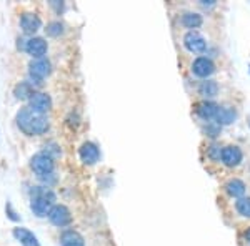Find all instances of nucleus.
<instances>
[{"instance_id": "nucleus-11", "label": "nucleus", "mask_w": 250, "mask_h": 246, "mask_svg": "<svg viewBox=\"0 0 250 246\" xmlns=\"http://www.w3.org/2000/svg\"><path fill=\"white\" fill-rule=\"evenodd\" d=\"M79 155H80V160L85 165H94L99 161L100 151H99V148H97V145H94L92 142H85L80 147Z\"/></svg>"}, {"instance_id": "nucleus-12", "label": "nucleus", "mask_w": 250, "mask_h": 246, "mask_svg": "<svg viewBox=\"0 0 250 246\" xmlns=\"http://www.w3.org/2000/svg\"><path fill=\"white\" fill-rule=\"evenodd\" d=\"M195 112H197V115H199L200 118L213 120V118H217V115H219L220 107L217 103H212V102H200L199 105H197Z\"/></svg>"}, {"instance_id": "nucleus-23", "label": "nucleus", "mask_w": 250, "mask_h": 246, "mask_svg": "<svg viewBox=\"0 0 250 246\" xmlns=\"http://www.w3.org/2000/svg\"><path fill=\"white\" fill-rule=\"evenodd\" d=\"M222 150H224V148H220L219 145H212V147L208 148V156H210L212 160L219 161L222 158Z\"/></svg>"}, {"instance_id": "nucleus-1", "label": "nucleus", "mask_w": 250, "mask_h": 246, "mask_svg": "<svg viewBox=\"0 0 250 246\" xmlns=\"http://www.w3.org/2000/svg\"><path fill=\"white\" fill-rule=\"evenodd\" d=\"M15 122H17V127L20 130L30 136L42 135V133H45L48 130V127H50L47 115L32 110L30 107H25V108H22V110H19L17 116H15Z\"/></svg>"}, {"instance_id": "nucleus-10", "label": "nucleus", "mask_w": 250, "mask_h": 246, "mask_svg": "<svg viewBox=\"0 0 250 246\" xmlns=\"http://www.w3.org/2000/svg\"><path fill=\"white\" fill-rule=\"evenodd\" d=\"M192 72L197 76H200V78H207V76H210L213 72H215V65H213V62L210 58L200 57V58H197L195 62H193Z\"/></svg>"}, {"instance_id": "nucleus-17", "label": "nucleus", "mask_w": 250, "mask_h": 246, "mask_svg": "<svg viewBox=\"0 0 250 246\" xmlns=\"http://www.w3.org/2000/svg\"><path fill=\"white\" fill-rule=\"evenodd\" d=\"M34 88H32V85L29 82H20L15 85L14 88V95L17 96L19 100H25V98H30L32 95H34Z\"/></svg>"}, {"instance_id": "nucleus-9", "label": "nucleus", "mask_w": 250, "mask_h": 246, "mask_svg": "<svg viewBox=\"0 0 250 246\" xmlns=\"http://www.w3.org/2000/svg\"><path fill=\"white\" fill-rule=\"evenodd\" d=\"M25 52L34 58H42L47 54V42L40 37H32L25 40Z\"/></svg>"}, {"instance_id": "nucleus-3", "label": "nucleus", "mask_w": 250, "mask_h": 246, "mask_svg": "<svg viewBox=\"0 0 250 246\" xmlns=\"http://www.w3.org/2000/svg\"><path fill=\"white\" fill-rule=\"evenodd\" d=\"M30 168L37 173L40 178H42V176H47V175H52V171H54V158H52L48 153L40 151L37 155L32 156Z\"/></svg>"}, {"instance_id": "nucleus-26", "label": "nucleus", "mask_w": 250, "mask_h": 246, "mask_svg": "<svg viewBox=\"0 0 250 246\" xmlns=\"http://www.w3.org/2000/svg\"><path fill=\"white\" fill-rule=\"evenodd\" d=\"M245 238H247V240H249V243H250V228L247 229V231H245Z\"/></svg>"}, {"instance_id": "nucleus-5", "label": "nucleus", "mask_w": 250, "mask_h": 246, "mask_svg": "<svg viewBox=\"0 0 250 246\" xmlns=\"http://www.w3.org/2000/svg\"><path fill=\"white\" fill-rule=\"evenodd\" d=\"M48 220H50L52 225L62 228L72 223V215L67 207H63V205H55V207L50 209V213H48Z\"/></svg>"}, {"instance_id": "nucleus-25", "label": "nucleus", "mask_w": 250, "mask_h": 246, "mask_svg": "<svg viewBox=\"0 0 250 246\" xmlns=\"http://www.w3.org/2000/svg\"><path fill=\"white\" fill-rule=\"evenodd\" d=\"M5 211H7V215H9V218H10L12 221H19L20 220V216H17V213L14 211V208H12L10 203L5 205Z\"/></svg>"}, {"instance_id": "nucleus-21", "label": "nucleus", "mask_w": 250, "mask_h": 246, "mask_svg": "<svg viewBox=\"0 0 250 246\" xmlns=\"http://www.w3.org/2000/svg\"><path fill=\"white\" fill-rule=\"evenodd\" d=\"M237 211L240 213L242 216L250 218V198H240L237 201Z\"/></svg>"}, {"instance_id": "nucleus-6", "label": "nucleus", "mask_w": 250, "mask_h": 246, "mask_svg": "<svg viewBox=\"0 0 250 246\" xmlns=\"http://www.w3.org/2000/svg\"><path fill=\"white\" fill-rule=\"evenodd\" d=\"M29 107L32 110L40 112V114H47L52 108V98L50 95L43 94V92H35L29 98Z\"/></svg>"}, {"instance_id": "nucleus-20", "label": "nucleus", "mask_w": 250, "mask_h": 246, "mask_svg": "<svg viewBox=\"0 0 250 246\" xmlns=\"http://www.w3.org/2000/svg\"><path fill=\"white\" fill-rule=\"evenodd\" d=\"M182 23L187 29H197V27L202 25V17L199 14H193V12H188L182 17Z\"/></svg>"}, {"instance_id": "nucleus-24", "label": "nucleus", "mask_w": 250, "mask_h": 246, "mask_svg": "<svg viewBox=\"0 0 250 246\" xmlns=\"http://www.w3.org/2000/svg\"><path fill=\"white\" fill-rule=\"evenodd\" d=\"M205 133H208V136H217L220 133V125L219 123H210L205 128Z\"/></svg>"}, {"instance_id": "nucleus-16", "label": "nucleus", "mask_w": 250, "mask_h": 246, "mask_svg": "<svg viewBox=\"0 0 250 246\" xmlns=\"http://www.w3.org/2000/svg\"><path fill=\"white\" fill-rule=\"evenodd\" d=\"M225 189L230 196H235V198H244L245 193V183L240 180H230L227 185H225Z\"/></svg>"}, {"instance_id": "nucleus-4", "label": "nucleus", "mask_w": 250, "mask_h": 246, "mask_svg": "<svg viewBox=\"0 0 250 246\" xmlns=\"http://www.w3.org/2000/svg\"><path fill=\"white\" fill-rule=\"evenodd\" d=\"M52 72V65L50 62L42 57V58H34L32 62L29 63V76L30 80H34L35 83H42V80L45 78V76L50 75Z\"/></svg>"}, {"instance_id": "nucleus-18", "label": "nucleus", "mask_w": 250, "mask_h": 246, "mask_svg": "<svg viewBox=\"0 0 250 246\" xmlns=\"http://www.w3.org/2000/svg\"><path fill=\"white\" fill-rule=\"evenodd\" d=\"M235 118H237V112L233 110V108L224 107V108H220V112H219V115H217L215 120L219 125H229V123H232Z\"/></svg>"}, {"instance_id": "nucleus-2", "label": "nucleus", "mask_w": 250, "mask_h": 246, "mask_svg": "<svg viewBox=\"0 0 250 246\" xmlns=\"http://www.w3.org/2000/svg\"><path fill=\"white\" fill-rule=\"evenodd\" d=\"M54 201H55V195H54V191H50L48 188L35 187L32 189L30 208H32V211H34V215L48 216L50 209L55 207Z\"/></svg>"}, {"instance_id": "nucleus-19", "label": "nucleus", "mask_w": 250, "mask_h": 246, "mask_svg": "<svg viewBox=\"0 0 250 246\" xmlns=\"http://www.w3.org/2000/svg\"><path fill=\"white\" fill-rule=\"evenodd\" d=\"M199 92H200V95L207 96V98H212V96H215L217 92H219V85H217L213 80H205V82H202V85L199 87Z\"/></svg>"}, {"instance_id": "nucleus-22", "label": "nucleus", "mask_w": 250, "mask_h": 246, "mask_svg": "<svg viewBox=\"0 0 250 246\" xmlns=\"http://www.w3.org/2000/svg\"><path fill=\"white\" fill-rule=\"evenodd\" d=\"M45 32L50 35V37H57V35H60L63 32V25L60 22H52V23H48V25H47Z\"/></svg>"}, {"instance_id": "nucleus-8", "label": "nucleus", "mask_w": 250, "mask_h": 246, "mask_svg": "<svg viewBox=\"0 0 250 246\" xmlns=\"http://www.w3.org/2000/svg\"><path fill=\"white\" fill-rule=\"evenodd\" d=\"M184 45L190 52H193V54H202L205 48H207V42H205V38L202 35L192 30L184 37Z\"/></svg>"}, {"instance_id": "nucleus-7", "label": "nucleus", "mask_w": 250, "mask_h": 246, "mask_svg": "<svg viewBox=\"0 0 250 246\" xmlns=\"http://www.w3.org/2000/svg\"><path fill=\"white\" fill-rule=\"evenodd\" d=\"M40 27H42V20L39 19L37 14H32V12H25V14L20 17V29L23 30V34L34 35Z\"/></svg>"}, {"instance_id": "nucleus-14", "label": "nucleus", "mask_w": 250, "mask_h": 246, "mask_svg": "<svg viewBox=\"0 0 250 246\" xmlns=\"http://www.w3.org/2000/svg\"><path fill=\"white\" fill-rule=\"evenodd\" d=\"M222 161H224L227 167H237L242 161V150L239 147H225L222 150Z\"/></svg>"}, {"instance_id": "nucleus-15", "label": "nucleus", "mask_w": 250, "mask_h": 246, "mask_svg": "<svg viewBox=\"0 0 250 246\" xmlns=\"http://www.w3.org/2000/svg\"><path fill=\"white\" fill-rule=\"evenodd\" d=\"M60 245L62 246H85V241H83V236L80 233L74 231V229H67V231L62 233L60 236Z\"/></svg>"}, {"instance_id": "nucleus-13", "label": "nucleus", "mask_w": 250, "mask_h": 246, "mask_svg": "<svg viewBox=\"0 0 250 246\" xmlns=\"http://www.w3.org/2000/svg\"><path fill=\"white\" fill-rule=\"evenodd\" d=\"M12 235L17 241H20L23 246H40L37 236L34 235V233L30 231V229L27 228H14V231H12Z\"/></svg>"}]
</instances>
